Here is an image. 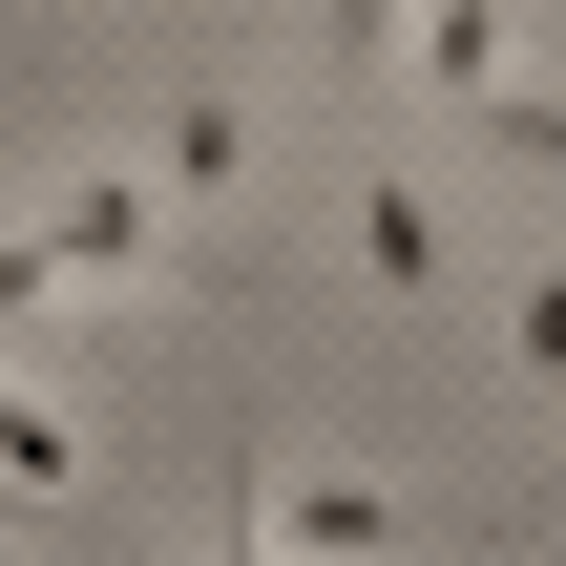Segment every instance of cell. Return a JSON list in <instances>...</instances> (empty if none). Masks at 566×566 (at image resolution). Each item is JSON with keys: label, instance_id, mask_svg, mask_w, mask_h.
Instances as JSON below:
<instances>
[{"label": "cell", "instance_id": "6", "mask_svg": "<svg viewBox=\"0 0 566 566\" xmlns=\"http://www.w3.org/2000/svg\"><path fill=\"white\" fill-rule=\"evenodd\" d=\"M483 168H566V105L546 84H483Z\"/></svg>", "mask_w": 566, "mask_h": 566}, {"label": "cell", "instance_id": "2", "mask_svg": "<svg viewBox=\"0 0 566 566\" xmlns=\"http://www.w3.org/2000/svg\"><path fill=\"white\" fill-rule=\"evenodd\" d=\"M42 252H63V294H84V273H147V294H168V273H189V210H168L147 168H84V189L42 210Z\"/></svg>", "mask_w": 566, "mask_h": 566}, {"label": "cell", "instance_id": "4", "mask_svg": "<svg viewBox=\"0 0 566 566\" xmlns=\"http://www.w3.org/2000/svg\"><path fill=\"white\" fill-rule=\"evenodd\" d=\"M357 273H378V294H462V252H441L420 168H357Z\"/></svg>", "mask_w": 566, "mask_h": 566}, {"label": "cell", "instance_id": "7", "mask_svg": "<svg viewBox=\"0 0 566 566\" xmlns=\"http://www.w3.org/2000/svg\"><path fill=\"white\" fill-rule=\"evenodd\" d=\"M504 357H525V378H566V273H504Z\"/></svg>", "mask_w": 566, "mask_h": 566}, {"label": "cell", "instance_id": "5", "mask_svg": "<svg viewBox=\"0 0 566 566\" xmlns=\"http://www.w3.org/2000/svg\"><path fill=\"white\" fill-rule=\"evenodd\" d=\"M315 63L336 84H399V0H315Z\"/></svg>", "mask_w": 566, "mask_h": 566}, {"label": "cell", "instance_id": "3", "mask_svg": "<svg viewBox=\"0 0 566 566\" xmlns=\"http://www.w3.org/2000/svg\"><path fill=\"white\" fill-rule=\"evenodd\" d=\"M231 168H252V84H189V105L147 126V189H168V210H210Z\"/></svg>", "mask_w": 566, "mask_h": 566}, {"label": "cell", "instance_id": "8", "mask_svg": "<svg viewBox=\"0 0 566 566\" xmlns=\"http://www.w3.org/2000/svg\"><path fill=\"white\" fill-rule=\"evenodd\" d=\"M210 566H273V546H252V504H231V525H210Z\"/></svg>", "mask_w": 566, "mask_h": 566}, {"label": "cell", "instance_id": "1", "mask_svg": "<svg viewBox=\"0 0 566 566\" xmlns=\"http://www.w3.org/2000/svg\"><path fill=\"white\" fill-rule=\"evenodd\" d=\"M252 546L273 566H399V546H441V504H420V483H357V462H294V483L252 504Z\"/></svg>", "mask_w": 566, "mask_h": 566}]
</instances>
